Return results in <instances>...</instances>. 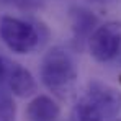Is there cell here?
I'll return each mask as SVG.
<instances>
[{
    "mask_svg": "<svg viewBox=\"0 0 121 121\" xmlns=\"http://www.w3.org/2000/svg\"><path fill=\"white\" fill-rule=\"evenodd\" d=\"M121 111V92L100 80H90L75 105L77 121H108Z\"/></svg>",
    "mask_w": 121,
    "mask_h": 121,
    "instance_id": "cell-1",
    "label": "cell"
},
{
    "mask_svg": "<svg viewBox=\"0 0 121 121\" xmlns=\"http://www.w3.org/2000/svg\"><path fill=\"white\" fill-rule=\"evenodd\" d=\"M39 74L43 85L48 90H51L56 97L67 98L74 92L77 69L70 54L64 48L54 46L44 54Z\"/></svg>",
    "mask_w": 121,
    "mask_h": 121,
    "instance_id": "cell-2",
    "label": "cell"
},
{
    "mask_svg": "<svg viewBox=\"0 0 121 121\" xmlns=\"http://www.w3.org/2000/svg\"><path fill=\"white\" fill-rule=\"evenodd\" d=\"M0 38L10 51L17 54L33 51L39 43L38 30L30 21L10 15L0 18Z\"/></svg>",
    "mask_w": 121,
    "mask_h": 121,
    "instance_id": "cell-3",
    "label": "cell"
},
{
    "mask_svg": "<svg viewBox=\"0 0 121 121\" xmlns=\"http://www.w3.org/2000/svg\"><path fill=\"white\" fill-rule=\"evenodd\" d=\"M88 49L98 62L115 59L121 51V21H106L97 26L88 39Z\"/></svg>",
    "mask_w": 121,
    "mask_h": 121,
    "instance_id": "cell-4",
    "label": "cell"
},
{
    "mask_svg": "<svg viewBox=\"0 0 121 121\" xmlns=\"http://www.w3.org/2000/svg\"><path fill=\"white\" fill-rule=\"evenodd\" d=\"M7 80H8V87L12 93L20 98L31 97L38 90V83L31 75V72L15 62L7 65Z\"/></svg>",
    "mask_w": 121,
    "mask_h": 121,
    "instance_id": "cell-5",
    "label": "cell"
},
{
    "mask_svg": "<svg viewBox=\"0 0 121 121\" xmlns=\"http://www.w3.org/2000/svg\"><path fill=\"white\" fill-rule=\"evenodd\" d=\"M60 108L48 95H36L26 106V116L30 121H57Z\"/></svg>",
    "mask_w": 121,
    "mask_h": 121,
    "instance_id": "cell-6",
    "label": "cell"
},
{
    "mask_svg": "<svg viewBox=\"0 0 121 121\" xmlns=\"http://www.w3.org/2000/svg\"><path fill=\"white\" fill-rule=\"evenodd\" d=\"M70 21H72V31L75 41H85L88 43L90 36L97 30V17L80 7H75L70 10Z\"/></svg>",
    "mask_w": 121,
    "mask_h": 121,
    "instance_id": "cell-7",
    "label": "cell"
},
{
    "mask_svg": "<svg viewBox=\"0 0 121 121\" xmlns=\"http://www.w3.org/2000/svg\"><path fill=\"white\" fill-rule=\"evenodd\" d=\"M0 121H17V105L8 95L0 98Z\"/></svg>",
    "mask_w": 121,
    "mask_h": 121,
    "instance_id": "cell-8",
    "label": "cell"
},
{
    "mask_svg": "<svg viewBox=\"0 0 121 121\" xmlns=\"http://www.w3.org/2000/svg\"><path fill=\"white\" fill-rule=\"evenodd\" d=\"M7 79V65H5V62H3V59L0 57V83Z\"/></svg>",
    "mask_w": 121,
    "mask_h": 121,
    "instance_id": "cell-9",
    "label": "cell"
},
{
    "mask_svg": "<svg viewBox=\"0 0 121 121\" xmlns=\"http://www.w3.org/2000/svg\"><path fill=\"white\" fill-rule=\"evenodd\" d=\"M90 2H100V3H103V2H111V0H90Z\"/></svg>",
    "mask_w": 121,
    "mask_h": 121,
    "instance_id": "cell-10",
    "label": "cell"
},
{
    "mask_svg": "<svg viewBox=\"0 0 121 121\" xmlns=\"http://www.w3.org/2000/svg\"><path fill=\"white\" fill-rule=\"evenodd\" d=\"M115 121H121V120H115Z\"/></svg>",
    "mask_w": 121,
    "mask_h": 121,
    "instance_id": "cell-11",
    "label": "cell"
}]
</instances>
